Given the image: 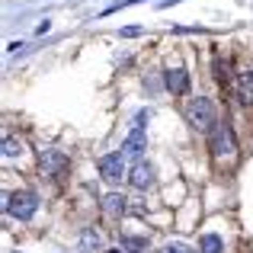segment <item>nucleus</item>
<instances>
[{"label": "nucleus", "instance_id": "1", "mask_svg": "<svg viewBox=\"0 0 253 253\" xmlns=\"http://www.w3.org/2000/svg\"><path fill=\"white\" fill-rule=\"evenodd\" d=\"M183 116H186V122H189V128H196V131H211L215 122H218V109L209 96H192L189 103H186Z\"/></svg>", "mask_w": 253, "mask_h": 253}, {"label": "nucleus", "instance_id": "2", "mask_svg": "<svg viewBox=\"0 0 253 253\" xmlns=\"http://www.w3.org/2000/svg\"><path fill=\"white\" fill-rule=\"evenodd\" d=\"M209 148L215 157H234L237 154V138H234V128L228 122H215V128L209 131Z\"/></svg>", "mask_w": 253, "mask_h": 253}, {"label": "nucleus", "instance_id": "3", "mask_svg": "<svg viewBox=\"0 0 253 253\" xmlns=\"http://www.w3.org/2000/svg\"><path fill=\"white\" fill-rule=\"evenodd\" d=\"M6 211H10L13 218H19V221H29L32 215L39 211V196L36 192H13V196H6Z\"/></svg>", "mask_w": 253, "mask_h": 253}, {"label": "nucleus", "instance_id": "4", "mask_svg": "<svg viewBox=\"0 0 253 253\" xmlns=\"http://www.w3.org/2000/svg\"><path fill=\"white\" fill-rule=\"evenodd\" d=\"M99 176H103L106 183H119V179L125 176V157H122V151L99 157Z\"/></svg>", "mask_w": 253, "mask_h": 253}, {"label": "nucleus", "instance_id": "5", "mask_svg": "<svg viewBox=\"0 0 253 253\" xmlns=\"http://www.w3.org/2000/svg\"><path fill=\"white\" fill-rule=\"evenodd\" d=\"M39 164H42V173L58 176V173L68 167V154H61V151H55V148H45V151H39Z\"/></svg>", "mask_w": 253, "mask_h": 253}, {"label": "nucleus", "instance_id": "6", "mask_svg": "<svg viewBox=\"0 0 253 253\" xmlns=\"http://www.w3.org/2000/svg\"><path fill=\"white\" fill-rule=\"evenodd\" d=\"M99 205H103V215L112 218V221H119V218L125 215V196L122 192H106V196L99 199Z\"/></svg>", "mask_w": 253, "mask_h": 253}, {"label": "nucleus", "instance_id": "7", "mask_svg": "<svg viewBox=\"0 0 253 253\" xmlns=\"http://www.w3.org/2000/svg\"><path fill=\"white\" fill-rule=\"evenodd\" d=\"M128 179H131L135 189H151V186H154V167H151V164H135V170L128 173Z\"/></svg>", "mask_w": 253, "mask_h": 253}, {"label": "nucleus", "instance_id": "8", "mask_svg": "<svg viewBox=\"0 0 253 253\" xmlns=\"http://www.w3.org/2000/svg\"><path fill=\"white\" fill-rule=\"evenodd\" d=\"M144 151V128H131V135L122 144V157H141Z\"/></svg>", "mask_w": 253, "mask_h": 253}, {"label": "nucleus", "instance_id": "9", "mask_svg": "<svg viewBox=\"0 0 253 253\" xmlns=\"http://www.w3.org/2000/svg\"><path fill=\"white\" fill-rule=\"evenodd\" d=\"M186 86H189V71H183V68L167 71V90L170 93H183Z\"/></svg>", "mask_w": 253, "mask_h": 253}, {"label": "nucleus", "instance_id": "10", "mask_svg": "<svg viewBox=\"0 0 253 253\" xmlns=\"http://www.w3.org/2000/svg\"><path fill=\"white\" fill-rule=\"evenodd\" d=\"M99 247H103L99 234H96L93 228H84V231H81V250H84V253H99Z\"/></svg>", "mask_w": 253, "mask_h": 253}, {"label": "nucleus", "instance_id": "11", "mask_svg": "<svg viewBox=\"0 0 253 253\" xmlns=\"http://www.w3.org/2000/svg\"><path fill=\"white\" fill-rule=\"evenodd\" d=\"M237 96L244 106H253V74H241L237 77Z\"/></svg>", "mask_w": 253, "mask_h": 253}, {"label": "nucleus", "instance_id": "12", "mask_svg": "<svg viewBox=\"0 0 253 253\" xmlns=\"http://www.w3.org/2000/svg\"><path fill=\"white\" fill-rule=\"evenodd\" d=\"M202 253H224V241L218 234H205L202 237Z\"/></svg>", "mask_w": 253, "mask_h": 253}, {"label": "nucleus", "instance_id": "13", "mask_svg": "<svg viewBox=\"0 0 253 253\" xmlns=\"http://www.w3.org/2000/svg\"><path fill=\"white\" fill-rule=\"evenodd\" d=\"M19 151H23V148H19L16 138H3V157H6V161H10V157H19Z\"/></svg>", "mask_w": 253, "mask_h": 253}, {"label": "nucleus", "instance_id": "14", "mask_svg": "<svg viewBox=\"0 0 253 253\" xmlns=\"http://www.w3.org/2000/svg\"><path fill=\"white\" fill-rule=\"evenodd\" d=\"M125 247H128L131 253H144V247H148V244L138 241V237H125Z\"/></svg>", "mask_w": 253, "mask_h": 253}, {"label": "nucleus", "instance_id": "15", "mask_svg": "<svg viewBox=\"0 0 253 253\" xmlns=\"http://www.w3.org/2000/svg\"><path fill=\"white\" fill-rule=\"evenodd\" d=\"M164 253H192L189 247H186V244H179V241H173V244H167V247H164Z\"/></svg>", "mask_w": 253, "mask_h": 253}, {"label": "nucleus", "instance_id": "16", "mask_svg": "<svg viewBox=\"0 0 253 253\" xmlns=\"http://www.w3.org/2000/svg\"><path fill=\"white\" fill-rule=\"evenodd\" d=\"M138 32H141L138 26H125V29H122V36H138Z\"/></svg>", "mask_w": 253, "mask_h": 253}, {"label": "nucleus", "instance_id": "17", "mask_svg": "<svg viewBox=\"0 0 253 253\" xmlns=\"http://www.w3.org/2000/svg\"><path fill=\"white\" fill-rule=\"evenodd\" d=\"M106 253H122V250H106Z\"/></svg>", "mask_w": 253, "mask_h": 253}]
</instances>
